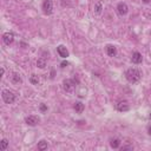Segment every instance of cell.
<instances>
[{"mask_svg": "<svg viewBox=\"0 0 151 151\" xmlns=\"http://www.w3.org/2000/svg\"><path fill=\"white\" fill-rule=\"evenodd\" d=\"M124 76L130 84H137L140 80V78H142V72L136 67H130L125 71Z\"/></svg>", "mask_w": 151, "mask_h": 151, "instance_id": "6da1fadb", "label": "cell"}, {"mask_svg": "<svg viewBox=\"0 0 151 151\" xmlns=\"http://www.w3.org/2000/svg\"><path fill=\"white\" fill-rule=\"evenodd\" d=\"M78 83H79V80L76 77L73 79H65L64 82H63V89H64V91L67 92V93L73 92Z\"/></svg>", "mask_w": 151, "mask_h": 151, "instance_id": "7a4b0ae2", "label": "cell"}, {"mask_svg": "<svg viewBox=\"0 0 151 151\" xmlns=\"http://www.w3.org/2000/svg\"><path fill=\"white\" fill-rule=\"evenodd\" d=\"M1 97L6 104H13L15 102V95L12 91H9V90H3Z\"/></svg>", "mask_w": 151, "mask_h": 151, "instance_id": "3957f363", "label": "cell"}, {"mask_svg": "<svg viewBox=\"0 0 151 151\" xmlns=\"http://www.w3.org/2000/svg\"><path fill=\"white\" fill-rule=\"evenodd\" d=\"M116 110L119 112H126L130 110V104L126 100H118L116 104Z\"/></svg>", "mask_w": 151, "mask_h": 151, "instance_id": "277c9868", "label": "cell"}, {"mask_svg": "<svg viewBox=\"0 0 151 151\" xmlns=\"http://www.w3.org/2000/svg\"><path fill=\"white\" fill-rule=\"evenodd\" d=\"M43 12L47 15L50 14H52L53 12V3H52V0H44V3H43Z\"/></svg>", "mask_w": 151, "mask_h": 151, "instance_id": "5b68a950", "label": "cell"}, {"mask_svg": "<svg viewBox=\"0 0 151 151\" xmlns=\"http://www.w3.org/2000/svg\"><path fill=\"white\" fill-rule=\"evenodd\" d=\"M116 9H117V13H118L120 17L126 15L128 12H129V7H128V5H126L125 3H119V4L117 5Z\"/></svg>", "mask_w": 151, "mask_h": 151, "instance_id": "8992f818", "label": "cell"}, {"mask_svg": "<svg viewBox=\"0 0 151 151\" xmlns=\"http://www.w3.org/2000/svg\"><path fill=\"white\" fill-rule=\"evenodd\" d=\"M3 42L7 46L13 44V42H14V34H13V32H5L3 34Z\"/></svg>", "mask_w": 151, "mask_h": 151, "instance_id": "52a82bcc", "label": "cell"}, {"mask_svg": "<svg viewBox=\"0 0 151 151\" xmlns=\"http://www.w3.org/2000/svg\"><path fill=\"white\" fill-rule=\"evenodd\" d=\"M39 122H40V119H39V117H37V116H27V117L25 118V123H26L28 126H36V125L39 124Z\"/></svg>", "mask_w": 151, "mask_h": 151, "instance_id": "ba28073f", "label": "cell"}, {"mask_svg": "<svg viewBox=\"0 0 151 151\" xmlns=\"http://www.w3.org/2000/svg\"><path fill=\"white\" fill-rule=\"evenodd\" d=\"M105 51H106L109 57H116L117 56V47L115 45H111V44L106 45L105 46Z\"/></svg>", "mask_w": 151, "mask_h": 151, "instance_id": "9c48e42d", "label": "cell"}, {"mask_svg": "<svg viewBox=\"0 0 151 151\" xmlns=\"http://www.w3.org/2000/svg\"><path fill=\"white\" fill-rule=\"evenodd\" d=\"M57 52L59 54V57H62V58H67L68 57V51H67V48L64 46V45H59L57 47Z\"/></svg>", "mask_w": 151, "mask_h": 151, "instance_id": "30bf717a", "label": "cell"}, {"mask_svg": "<svg viewBox=\"0 0 151 151\" xmlns=\"http://www.w3.org/2000/svg\"><path fill=\"white\" fill-rule=\"evenodd\" d=\"M142 60H143V57H142V54H140L138 51H135V52L132 53L131 62H132L134 64H140V63H142Z\"/></svg>", "mask_w": 151, "mask_h": 151, "instance_id": "8fae6325", "label": "cell"}, {"mask_svg": "<svg viewBox=\"0 0 151 151\" xmlns=\"http://www.w3.org/2000/svg\"><path fill=\"white\" fill-rule=\"evenodd\" d=\"M11 82H12L13 84H21V83H23L21 76H20L19 73H17V72L12 73V76H11Z\"/></svg>", "mask_w": 151, "mask_h": 151, "instance_id": "7c38bea8", "label": "cell"}, {"mask_svg": "<svg viewBox=\"0 0 151 151\" xmlns=\"http://www.w3.org/2000/svg\"><path fill=\"white\" fill-rule=\"evenodd\" d=\"M103 8H104L103 3L102 1H97L95 4V14L96 15H100V14H102V12H103Z\"/></svg>", "mask_w": 151, "mask_h": 151, "instance_id": "4fadbf2b", "label": "cell"}, {"mask_svg": "<svg viewBox=\"0 0 151 151\" xmlns=\"http://www.w3.org/2000/svg\"><path fill=\"white\" fill-rule=\"evenodd\" d=\"M73 109H74V111H76L77 113H82V112L84 111L85 106H84V104H83L82 102H76L74 105H73Z\"/></svg>", "mask_w": 151, "mask_h": 151, "instance_id": "5bb4252c", "label": "cell"}, {"mask_svg": "<svg viewBox=\"0 0 151 151\" xmlns=\"http://www.w3.org/2000/svg\"><path fill=\"white\" fill-rule=\"evenodd\" d=\"M110 145H111L112 149H118L120 146V140L118 138H112L110 139Z\"/></svg>", "mask_w": 151, "mask_h": 151, "instance_id": "9a60e30c", "label": "cell"}, {"mask_svg": "<svg viewBox=\"0 0 151 151\" xmlns=\"http://www.w3.org/2000/svg\"><path fill=\"white\" fill-rule=\"evenodd\" d=\"M47 142H46V140H40V142L38 143V150H40V151H44V150H46L47 149Z\"/></svg>", "mask_w": 151, "mask_h": 151, "instance_id": "2e32d148", "label": "cell"}, {"mask_svg": "<svg viewBox=\"0 0 151 151\" xmlns=\"http://www.w3.org/2000/svg\"><path fill=\"white\" fill-rule=\"evenodd\" d=\"M37 66H38L39 68H45V67H46V60H45L44 58H39V59L37 60Z\"/></svg>", "mask_w": 151, "mask_h": 151, "instance_id": "e0dca14e", "label": "cell"}, {"mask_svg": "<svg viewBox=\"0 0 151 151\" xmlns=\"http://www.w3.org/2000/svg\"><path fill=\"white\" fill-rule=\"evenodd\" d=\"M30 83H31L32 85H38L39 84V77L37 74H32L31 77H30Z\"/></svg>", "mask_w": 151, "mask_h": 151, "instance_id": "ac0fdd59", "label": "cell"}, {"mask_svg": "<svg viewBox=\"0 0 151 151\" xmlns=\"http://www.w3.org/2000/svg\"><path fill=\"white\" fill-rule=\"evenodd\" d=\"M0 144H1V145H0V149H1L3 151H5L7 149V146H8V140L6 138H4L1 142H0Z\"/></svg>", "mask_w": 151, "mask_h": 151, "instance_id": "d6986e66", "label": "cell"}, {"mask_svg": "<svg viewBox=\"0 0 151 151\" xmlns=\"http://www.w3.org/2000/svg\"><path fill=\"white\" fill-rule=\"evenodd\" d=\"M39 110H40V112H42V113H45L46 111H47V110H48V107H47V105L46 104H40V106H39Z\"/></svg>", "mask_w": 151, "mask_h": 151, "instance_id": "ffe728a7", "label": "cell"}, {"mask_svg": "<svg viewBox=\"0 0 151 151\" xmlns=\"http://www.w3.org/2000/svg\"><path fill=\"white\" fill-rule=\"evenodd\" d=\"M120 149L122 150H134V146L132 145H123Z\"/></svg>", "mask_w": 151, "mask_h": 151, "instance_id": "44dd1931", "label": "cell"}, {"mask_svg": "<svg viewBox=\"0 0 151 151\" xmlns=\"http://www.w3.org/2000/svg\"><path fill=\"white\" fill-rule=\"evenodd\" d=\"M68 65V62H63L62 64H60V67H66Z\"/></svg>", "mask_w": 151, "mask_h": 151, "instance_id": "7402d4cb", "label": "cell"}, {"mask_svg": "<svg viewBox=\"0 0 151 151\" xmlns=\"http://www.w3.org/2000/svg\"><path fill=\"white\" fill-rule=\"evenodd\" d=\"M51 78H54V68L51 70Z\"/></svg>", "mask_w": 151, "mask_h": 151, "instance_id": "603a6c76", "label": "cell"}, {"mask_svg": "<svg viewBox=\"0 0 151 151\" xmlns=\"http://www.w3.org/2000/svg\"><path fill=\"white\" fill-rule=\"evenodd\" d=\"M20 45H21L23 47H27V44H26V43H24V42H21V43H20Z\"/></svg>", "mask_w": 151, "mask_h": 151, "instance_id": "cb8c5ba5", "label": "cell"}, {"mask_svg": "<svg viewBox=\"0 0 151 151\" xmlns=\"http://www.w3.org/2000/svg\"><path fill=\"white\" fill-rule=\"evenodd\" d=\"M148 134H149V135L151 136V125H150V126L148 128Z\"/></svg>", "mask_w": 151, "mask_h": 151, "instance_id": "d4e9b609", "label": "cell"}, {"mask_svg": "<svg viewBox=\"0 0 151 151\" xmlns=\"http://www.w3.org/2000/svg\"><path fill=\"white\" fill-rule=\"evenodd\" d=\"M142 1H143L144 4H149V3L151 1V0H142Z\"/></svg>", "mask_w": 151, "mask_h": 151, "instance_id": "484cf974", "label": "cell"}, {"mask_svg": "<svg viewBox=\"0 0 151 151\" xmlns=\"http://www.w3.org/2000/svg\"><path fill=\"white\" fill-rule=\"evenodd\" d=\"M149 118H150V119H151V112H150V115H149Z\"/></svg>", "mask_w": 151, "mask_h": 151, "instance_id": "4316f807", "label": "cell"}]
</instances>
